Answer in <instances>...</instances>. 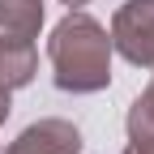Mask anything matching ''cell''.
I'll return each instance as SVG.
<instances>
[{"label":"cell","instance_id":"obj_3","mask_svg":"<svg viewBox=\"0 0 154 154\" xmlns=\"http://www.w3.org/2000/svg\"><path fill=\"white\" fill-rule=\"evenodd\" d=\"M0 154H82V133L73 120L47 116V120L26 124Z\"/></svg>","mask_w":154,"mask_h":154},{"label":"cell","instance_id":"obj_7","mask_svg":"<svg viewBox=\"0 0 154 154\" xmlns=\"http://www.w3.org/2000/svg\"><path fill=\"white\" fill-rule=\"evenodd\" d=\"M9 111H13V90H9V86H0V124L9 120Z\"/></svg>","mask_w":154,"mask_h":154},{"label":"cell","instance_id":"obj_6","mask_svg":"<svg viewBox=\"0 0 154 154\" xmlns=\"http://www.w3.org/2000/svg\"><path fill=\"white\" fill-rule=\"evenodd\" d=\"M34 73H38L34 43H9V38H0V86L22 90V86L34 82Z\"/></svg>","mask_w":154,"mask_h":154},{"label":"cell","instance_id":"obj_2","mask_svg":"<svg viewBox=\"0 0 154 154\" xmlns=\"http://www.w3.org/2000/svg\"><path fill=\"white\" fill-rule=\"evenodd\" d=\"M111 51L154 73V0H124L111 17Z\"/></svg>","mask_w":154,"mask_h":154},{"label":"cell","instance_id":"obj_4","mask_svg":"<svg viewBox=\"0 0 154 154\" xmlns=\"http://www.w3.org/2000/svg\"><path fill=\"white\" fill-rule=\"evenodd\" d=\"M47 5L43 0H0V38L9 43H34L43 30Z\"/></svg>","mask_w":154,"mask_h":154},{"label":"cell","instance_id":"obj_5","mask_svg":"<svg viewBox=\"0 0 154 154\" xmlns=\"http://www.w3.org/2000/svg\"><path fill=\"white\" fill-rule=\"evenodd\" d=\"M124 128H128L124 154H154V82L137 94V99H133Z\"/></svg>","mask_w":154,"mask_h":154},{"label":"cell","instance_id":"obj_1","mask_svg":"<svg viewBox=\"0 0 154 154\" xmlns=\"http://www.w3.org/2000/svg\"><path fill=\"white\" fill-rule=\"evenodd\" d=\"M111 34L99 17L69 9L47 38L51 77L64 94H99L111 86Z\"/></svg>","mask_w":154,"mask_h":154},{"label":"cell","instance_id":"obj_8","mask_svg":"<svg viewBox=\"0 0 154 154\" xmlns=\"http://www.w3.org/2000/svg\"><path fill=\"white\" fill-rule=\"evenodd\" d=\"M60 5H69V9H82V5H90V0H60Z\"/></svg>","mask_w":154,"mask_h":154}]
</instances>
